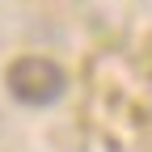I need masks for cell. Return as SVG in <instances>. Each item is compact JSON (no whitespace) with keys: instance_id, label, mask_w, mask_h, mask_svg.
Instances as JSON below:
<instances>
[{"instance_id":"cell-1","label":"cell","mask_w":152,"mask_h":152,"mask_svg":"<svg viewBox=\"0 0 152 152\" xmlns=\"http://www.w3.org/2000/svg\"><path fill=\"white\" fill-rule=\"evenodd\" d=\"M4 85H9V93L21 106H51V102L64 97L68 76H64V68L55 59H47V55H21V59L9 64Z\"/></svg>"}]
</instances>
